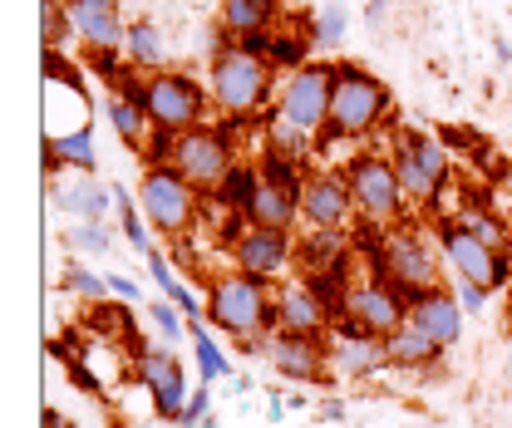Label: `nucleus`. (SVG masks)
Here are the masks:
<instances>
[{"mask_svg":"<svg viewBox=\"0 0 512 428\" xmlns=\"http://www.w3.org/2000/svg\"><path fill=\"white\" fill-rule=\"evenodd\" d=\"M394 119V94L375 69L360 60H330V123L320 133V153L335 143H370Z\"/></svg>","mask_w":512,"mask_h":428,"instance_id":"1","label":"nucleus"},{"mask_svg":"<svg viewBox=\"0 0 512 428\" xmlns=\"http://www.w3.org/2000/svg\"><path fill=\"white\" fill-rule=\"evenodd\" d=\"M207 89H212V109L232 123H256L276 109V89H281V74L271 69V60H261L252 50H242L237 40L227 50H217L207 60Z\"/></svg>","mask_w":512,"mask_h":428,"instance_id":"2","label":"nucleus"},{"mask_svg":"<svg viewBox=\"0 0 512 428\" xmlns=\"http://www.w3.org/2000/svg\"><path fill=\"white\" fill-rule=\"evenodd\" d=\"M380 143L389 148V158H394V173H399V183L409 192V207L424 212V217H434L439 197L453 183V153H448V143L434 138V133H424V128H409V123H399V119L380 133Z\"/></svg>","mask_w":512,"mask_h":428,"instance_id":"3","label":"nucleus"},{"mask_svg":"<svg viewBox=\"0 0 512 428\" xmlns=\"http://www.w3.org/2000/svg\"><path fill=\"white\" fill-rule=\"evenodd\" d=\"M365 261H375L404 296L434 291V286L448 281L444 251H439V222H424V212H414L399 227H389Z\"/></svg>","mask_w":512,"mask_h":428,"instance_id":"4","label":"nucleus"},{"mask_svg":"<svg viewBox=\"0 0 512 428\" xmlns=\"http://www.w3.org/2000/svg\"><path fill=\"white\" fill-rule=\"evenodd\" d=\"M207 325L227 340H256L266 330H276V281L247 276L237 266L217 271V281L207 286Z\"/></svg>","mask_w":512,"mask_h":428,"instance_id":"5","label":"nucleus"},{"mask_svg":"<svg viewBox=\"0 0 512 428\" xmlns=\"http://www.w3.org/2000/svg\"><path fill=\"white\" fill-rule=\"evenodd\" d=\"M345 183H350V197H355V217H360L365 227L389 232V227H399L404 217H414L409 192L399 183L394 158H389V148H384L380 138L360 143V148L345 158Z\"/></svg>","mask_w":512,"mask_h":428,"instance_id":"6","label":"nucleus"},{"mask_svg":"<svg viewBox=\"0 0 512 428\" xmlns=\"http://www.w3.org/2000/svg\"><path fill=\"white\" fill-rule=\"evenodd\" d=\"M133 192H138V207H143L148 227L168 246L192 237L197 222H202V212H207V197H202L173 163H148V168L138 173V187H133Z\"/></svg>","mask_w":512,"mask_h":428,"instance_id":"7","label":"nucleus"},{"mask_svg":"<svg viewBox=\"0 0 512 428\" xmlns=\"http://www.w3.org/2000/svg\"><path fill=\"white\" fill-rule=\"evenodd\" d=\"M242 133H247V123H232V119L197 123L188 133H173L168 163H173L202 197H212V192L222 187V178L237 168V158H242V148H237Z\"/></svg>","mask_w":512,"mask_h":428,"instance_id":"8","label":"nucleus"},{"mask_svg":"<svg viewBox=\"0 0 512 428\" xmlns=\"http://www.w3.org/2000/svg\"><path fill=\"white\" fill-rule=\"evenodd\" d=\"M143 109H148L153 128H163V133H188L197 123H212V114H217L207 74H192L183 64L143 74Z\"/></svg>","mask_w":512,"mask_h":428,"instance_id":"9","label":"nucleus"},{"mask_svg":"<svg viewBox=\"0 0 512 428\" xmlns=\"http://www.w3.org/2000/svg\"><path fill=\"white\" fill-rule=\"evenodd\" d=\"M340 320H350V325H360V330H370V335L384 340V335H394V330L409 320V296L384 276L375 261L360 256V271H355V281H350V291H345Z\"/></svg>","mask_w":512,"mask_h":428,"instance_id":"10","label":"nucleus"},{"mask_svg":"<svg viewBox=\"0 0 512 428\" xmlns=\"http://www.w3.org/2000/svg\"><path fill=\"white\" fill-rule=\"evenodd\" d=\"M128 374L148 389L153 399V419L158 424H178L183 419V404H188V374H183V360L173 345H133L128 350Z\"/></svg>","mask_w":512,"mask_h":428,"instance_id":"11","label":"nucleus"},{"mask_svg":"<svg viewBox=\"0 0 512 428\" xmlns=\"http://www.w3.org/2000/svg\"><path fill=\"white\" fill-rule=\"evenodd\" d=\"M242 350H252L256 360L276 369L286 384H330V350L325 335H291V330H266L256 340H242Z\"/></svg>","mask_w":512,"mask_h":428,"instance_id":"12","label":"nucleus"},{"mask_svg":"<svg viewBox=\"0 0 512 428\" xmlns=\"http://www.w3.org/2000/svg\"><path fill=\"white\" fill-rule=\"evenodd\" d=\"M439 251H444L448 281H478L488 291H503L512 281V256L473 237L463 222H439Z\"/></svg>","mask_w":512,"mask_h":428,"instance_id":"13","label":"nucleus"},{"mask_svg":"<svg viewBox=\"0 0 512 428\" xmlns=\"http://www.w3.org/2000/svg\"><path fill=\"white\" fill-rule=\"evenodd\" d=\"M227 266L261 276V281H286V271L296 266V237L286 227H261V222H242L227 242Z\"/></svg>","mask_w":512,"mask_h":428,"instance_id":"14","label":"nucleus"},{"mask_svg":"<svg viewBox=\"0 0 512 428\" xmlns=\"http://www.w3.org/2000/svg\"><path fill=\"white\" fill-rule=\"evenodd\" d=\"M276 114L291 123H301L306 133H325L330 123V60H311L291 74H281L276 89Z\"/></svg>","mask_w":512,"mask_h":428,"instance_id":"15","label":"nucleus"},{"mask_svg":"<svg viewBox=\"0 0 512 428\" xmlns=\"http://www.w3.org/2000/svg\"><path fill=\"white\" fill-rule=\"evenodd\" d=\"M301 222L306 227H330V232H355V197L345 183V168L311 163L306 183H301Z\"/></svg>","mask_w":512,"mask_h":428,"instance_id":"16","label":"nucleus"},{"mask_svg":"<svg viewBox=\"0 0 512 428\" xmlns=\"http://www.w3.org/2000/svg\"><path fill=\"white\" fill-rule=\"evenodd\" d=\"M325 350H330V374L335 379H350V384H365L389 369V350H384L380 335L350 325V320H335L325 330Z\"/></svg>","mask_w":512,"mask_h":428,"instance_id":"17","label":"nucleus"},{"mask_svg":"<svg viewBox=\"0 0 512 428\" xmlns=\"http://www.w3.org/2000/svg\"><path fill=\"white\" fill-rule=\"evenodd\" d=\"M45 192H50V207L64 212L69 222H109L114 212V183H104L99 173H45Z\"/></svg>","mask_w":512,"mask_h":428,"instance_id":"18","label":"nucleus"},{"mask_svg":"<svg viewBox=\"0 0 512 428\" xmlns=\"http://www.w3.org/2000/svg\"><path fill=\"white\" fill-rule=\"evenodd\" d=\"M335 325L330 306L311 291L306 276H286L276 281V330H291V335H325Z\"/></svg>","mask_w":512,"mask_h":428,"instance_id":"19","label":"nucleus"},{"mask_svg":"<svg viewBox=\"0 0 512 428\" xmlns=\"http://www.w3.org/2000/svg\"><path fill=\"white\" fill-rule=\"evenodd\" d=\"M409 320L424 330V335H434L444 350H453L458 340H463V306H458V296H453V286H434V291H419V296H409Z\"/></svg>","mask_w":512,"mask_h":428,"instance_id":"20","label":"nucleus"},{"mask_svg":"<svg viewBox=\"0 0 512 428\" xmlns=\"http://www.w3.org/2000/svg\"><path fill=\"white\" fill-rule=\"evenodd\" d=\"M384 350H389V369H399V374H429L444 360V345L434 335H424L414 320H404L394 335H384Z\"/></svg>","mask_w":512,"mask_h":428,"instance_id":"21","label":"nucleus"},{"mask_svg":"<svg viewBox=\"0 0 512 428\" xmlns=\"http://www.w3.org/2000/svg\"><path fill=\"white\" fill-rule=\"evenodd\" d=\"M74 20V40H84V50H124L128 20L119 5H69Z\"/></svg>","mask_w":512,"mask_h":428,"instance_id":"22","label":"nucleus"},{"mask_svg":"<svg viewBox=\"0 0 512 428\" xmlns=\"http://www.w3.org/2000/svg\"><path fill=\"white\" fill-rule=\"evenodd\" d=\"M99 173V143H94V123L69 128V133H45V173Z\"/></svg>","mask_w":512,"mask_h":428,"instance_id":"23","label":"nucleus"},{"mask_svg":"<svg viewBox=\"0 0 512 428\" xmlns=\"http://www.w3.org/2000/svg\"><path fill=\"white\" fill-rule=\"evenodd\" d=\"M124 60H128V69H138V74H158V69H168V64H173L168 35H163V25H158V20H148V15L128 20Z\"/></svg>","mask_w":512,"mask_h":428,"instance_id":"24","label":"nucleus"},{"mask_svg":"<svg viewBox=\"0 0 512 428\" xmlns=\"http://www.w3.org/2000/svg\"><path fill=\"white\" fill-rule=\"evenodd\" d=\"M242 217H247V222H261V227H286V232H296V222H301V192L261 178Z\"/></svg>","mask_w":512,"mask_h":428,"instance_id":"25","label":"nucleus"},{"mask_svg":"<svg viewBox=\"0 0 512 428\" xmlns=\"http://www.w3.org/2000/svg\"><path fill=\"white\" fill-rule=\"evenodd\" d=\"M316 55V40H311V20L301 15V20H291V25H271V40H266V60L276 74H291V69H301V64H311Z\"/></svg>","mask_w":512,"mask_h":428,"instance_id":"26","label":"nucleus"},{"mask_svg":"<svg viewBox=\"0 0 512 428\" xmlns=\"http://www.w3.org/2000/svg\"><path fill=\"white\" fill-rule=\"evenodd\" d=\"M104 114H109V123H114L119 143H124L128 153H138V158H143V153H148V143H153V133H158L153 119H148V109H143V104H133L128 94H114V89H109V94H104Z\"/></svg>","mask_w":512,"mask_h":428,"instance_id":"27","label":"nucleus"},{"mask_svg":"<svg viewBox=\"0 0 512 428\" xmlns=\"http://www.w3.org/2000/svg\"><path fill=\"white\" fill-rule=\"evenodd\" d=\"M188 340H192V355H197V374H202L207 384L232 379V355L217 345V335H212L207 315H192V320H188Z\"/></svg>","mask_w":512,"mask_h":428,"instance_id":"28","label":"nucleus"},{"mask_svg":"<svg viewBox=\"0 0 512 428\" xmlns=\"http://www.w3.org/2000/svg\"><path fill=\"white\" fill-rule=\"evenodd\" d=\"M217 20H222V30L232 40H242V35H256V30H271L281 20V10H271L261 0H222L217 5Z\"/></svg>","mask_w":512,"mask_h":428,"instance_id":"29","label":"nucleus"},{"mask_svg":"<svg viewBox=\"0 0 512 428\" xmlns=\"http://www.w3.org/2000/svg\"><path fill=\"white\" fill-rule=\"evenodd\" d=\"M256 183H261V168H256V158H237V168H232V173L222 178V187L212 192V202L242 217V212H247V202H252Z\"/></svg>","mask_w":512,"mask_h":428,"instance_id":"30","label":"nucleus"},{"mask_svg":"<svg viewBox=\"0 0 512 428\" xmlns=\"http://www.w3.org/2000/svg\"><path fill=\"white\" fill-rule=\"evenodd\" d=\"M60 291L64 296H74V301H84V306H104V301H114V296H109V276H99V271L84 266V261H69V266H64Z\"/></svg>","mask_w":512,"mask_h":428,"instance_id":"31","label":"nucleus"},{"mask_svg":"<svg viewBox=\"0 0 512 428\" xmlns=\"http://www.w3.org/2000/svg\"><path fill=\"white\" fill-rule=\"evenodd\" d=\"M60 246L74 251V256H109L114 227H109V222H69L60 232Z\"/></svg>","mask_w":512,"mask_h":428,"instance_id":"32","label":"nucleus"},{"mask_svg":"<svg viewBox=\"0 0 512 428\" xmlns=\"http://www.w3.org/2000/svg\"><path fill=\"white\" fill-rule=\"evenodd\" d=\"M311 20V40H316V50H335L340 40H345V30H350V10H345V0H325L316 15H306Z\"/></svg>","mask_w":512,"mask_h":428,"instance_id":"33","label":"nucleus"},{"mask_svg":"<svg viewBox=\"0 0 512 428\" xmlns=\"http://www.w3.org/2000/svg\"><path fill=\"white\" fill-rule=\"evenodd\" d=\"M143 315H148V325L158 330V340H163V345H173V350H178V340H188V315L173 306L168 296L148 301V306H143Z\"/></svg>","mask_w":512,"mask_h":428,"instance_id":"34","label":"nucleus"},{"mask_svg":"<svg viewBox=\"0 0 512 428\" xmlns=\"http://www.w3.org/2000/svg\"><path fill=\"white\" fill-rule=\"evenodd\" d=\"M143 266H148V276H153V286H158V296H178V271H173V251H163V246H153L148 256H143Z\"/></svg>","mask_w":512,"mask_h":428,"instance_id":"35","label":"nucleus"},{"mask_svg":"<svg viewBox=\"0 0 512 428\" xmlns=\"http://www.w3.org/2000/svg\"><path fill=\"white\" fill-rule=\"evenodd\" d=\"M212 414V384L202 379V384H192L188 404H183V419H178V428H202V419Z\"/></svg>","mask_w":512,"mask_h":428,"instance_id":"36","label":"nucleus"},{"mask_svg":"<svg viewBox=\"0 0 512 428\" xmlns=\"http://www.w3.org/2000/svg\"><path fill=\"white\" fill-rule=\"evenodd\" d=\"M448 286H453V296H458L463 315H483L488 301L498 296V291H488V286H478V281H448Z\"/></svg>","mask_w":512,"mask_h":428,"instance_id":"37","label":"nucleus"},{"mask_svg":"<svg viewBox=\"0 0 512 428\" xmlns=\"http://www.w3.org/2000/svg\"><path fill=\"white\" fill-rule=\"evenodd\" d=\"M109 276V296L114 301H124V306H143V286L133 281V276H124V271H104Z\"/></svg>","mask_w":512,"mask_h":428,"instance_id":"38","label":"nucleus"},{"mask_svg":"<svg viewBox=\"0 0 512 428\" xmlns=\"http://www.w3.org/2000/svg\"><path fill=\"white\" fill-rule=\"evenodd\" d=\"M345 419V399H320L316 404V424H340Z\"/></svg>","mask_w":512,"mask_h":428,"instance_id":"39","label":"nucleus"},{"mask_svg":"<svg viewBox=\"0 0 512 428\" xmlns=\"http://www.w3.org/2000/svg\"><path fill=\"white\" fill-rule=\"evenodd\" d=\"M286 409H291V399H286L281 389H271V394H266V419H271V424H281V419H286Z\"/></svg>","mask_w":512,"mask_h":428,"instance_id":"40","label":"nucleus"},{"mask_svg":"<svg viewBox=\"0 0 512 428\" xmlns=\"http://www.w3.org/2000/svg\"><path fill=\"white\" fill-rule=\"evenodd\" d=\"M389 15H394V0H365V20H370V30L384 25Z\"/></svg>","mask_w":512,"mask_h":428,"instance_id":"41","label":"nucleus"},{"mask_svg":"<svg viewBox=\"0 0 512 428\" xmlns=\"http://www.w3.org/2000/svg\"><path fill=\"white\" fill-rule=\"evenodd\" d=\"M40 428H79V424H74V419H64V414H55V409H45Z\"/></svg>","mask_w":512,"mask_h":428,"instance_id":"42","label":"nucleus"},{"mask_svg":"<svg viewBox=\"0 0 512 428\" xmlns=\"http://www.w3.org/2000/svg\"><path fill=\"white\" fill-rule=\"evenodd\" d=\"M493 50H498V60H503V64L512 60V45H508V40H503V35H493Z\"/></svg>","mask_w":512,"mask_h":428,"instance_id":"43","label":"nucleus"},{"mask_svg":"<svg viewBox=\"0 0 512 428\" xmlns=\"http://www.w3.org/2000/svg\"><path fill=\"white\" fill-rule=\"evenodd\" d=\"M64 5H119V0H64Z\"/></svg>","mask_w":512,"mask_h":428,"instance_id":"44","label":"nucleus"},{"mask_svg":"<svg viewBox=\"0 0 512 428\" xmlns=\"http://www.w3.org/2000/svg\"><path fill=\"white\" fill-rule=\"evenodd\" d=\"M404 428H434V424L429 419H414V424H404Z\"/></svg>","mask_w":512,"mask_h":428,"instance_id":"45","label":"nucleus"},{"mask_svg":"<svg viewBox=\"0 0 512 428\" xmlns=\"http://www.w3.org/2000/svg\"><path fill=\"white\" fill-rule=\"evenodd\" d=\"M261 5H271V10H281V0H261Z\"/></svg>","mask_w":512,"mask_h":428,"instance_id":"46","label":"nucleus"},{"mask_svg":"<svg viewBox=\"0 0 512 428\" xmlns=\"http://www.w3.org/2000/svg\"><path fill=\"white\" fill-rule=\"evenodd\" d=\"M296 428H325V424H296Z\"/></svg>","mask_w":512,"mask_h":428,"instance_id":"47","label":"nucleus"}]
</instances>
